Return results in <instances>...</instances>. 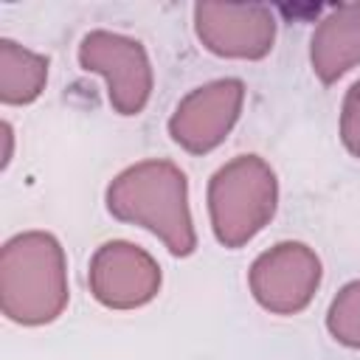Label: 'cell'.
<instances>
[{"label": "cell", "instance_id": "30bf717a", "mask_svg": "<svg viewBox=\"0 0 360 360\" xmlns=\"http://www.w3.org/2000/svg\"><path fill=\"white\" fill-rule=\"evenodd\" d=\"M48 82V56L22 48L20 42L0 39V101L20 107L42 96Z\"/></svg>", "mask_w": 360, "mask_h": 360}, {"label": "cell", "instance_id": "7c38bea8", "mask_svg": "<svg viewBox=\"0 0 360 360\" xmlns=\"http://www.w3.org/2000/svg\"><path fill=\"white\" fill-rule=\"evenodd\" d=\"M340 141L349 155L360 158V79L346 90L340 107Z\"/></svg>", "mask_w": 360, "mask_h": 360}, {"label": "cell", "instance_id": "5b68a950", "mask_svg": "<svg viewBox=\"0 0 360 360\" xmlns=\"http://www.w3.org/2000/svg\"><path fill=\"white\" fill-rule=\"evenodd\" d=\"M321 284V259L304 242H276L262 250L250 270L248 287L256 304L273 315H295L309 307Z\"/></svg>", "mask_w": 360, "mask_h": 360}, {"label": "cell", "instance_id": "8992f818", "mask_svg": "<svg viewBox=\"0 0 360 360\" xmlns=\"http://www.w3.org/2000/svg\"><path fill=\"white\" fill-rule=\"evenodd\" d=\"M242 104H245L242 79L225 76L205 82L188 90L177 101L169 118V135L180 149L191 155H208L228 138V132L239 121Z\"/></svg>", "mask_w": 360, "mask_h": 360}, {"label": "cell", "instance_id": "9c48e42d", "mask_svg": "<svg viewBox=\"0 0 360 360\" xmlns=\"http://www.w3.org/2000/svg\"><path fill=\"white\" fill-rule=\"evenodd\" d=\"M309 62L323 84L360 65V3H340L321 17L309 42Z\"/></svg>", "mask_w": 360, "mask_h": 360}, {"label": "cell", "instance_id": "7a4b0ae2", "mask_svg": "<svg viewBox=\"0 0 360 360\" xmlns=\"http://www.w3.org/2000/svg\"><path fill=\"white\" fill-rule=\"evenodd\" d=\"M68 259L48 231H22L0 250V309L22 326H45L68 307Z\"/></svg>", "mask_w": 360, "mask_h": 360}, {"label": "cell", "instance_id": "52a82bcc", "mask_svg": "<svg viewBox=\"0 0 360 360\" xmlns=\"http://www.w3.org/2000/svg\"><path fill=\"white\" fill-rule=\"evenodd\" d=\"M160 264L155 256L127 239H110L96 248L87 267L93 298L107 309H138L160 292Z\"/></svg>", "mask_w": 360, "mask_h": 360}, {"label": "cell", "instance_id": "ba28073f", "mask_svg": "<svg viewBox=\"0 0 360 360\" xmlns=\"http://www.w3.org/2000/svg\"><path fill=\"white\" fill-rule=\"evenodd\" d=\"M194 31L222 59H264L276 42V17L262 3H197Z\"/></svg>", "mask_w": 360, "mask_h": 360}, {"label": "cell", "instance_id": "3957f363", "mask_svg": "<svg viewBox=\"0 0 360 360\" xmlns=\"http://www.w3.org/2000/svg\"><path fill=\"white\" fill-rule=\"evenodd\" d=\"M208 217L219 245H248L276 214L278 180L259 155H236L208 180Z\"/></svg>", "mask_w": 360, "mask_h": 360}, {"label": "cell", "instance_id": "277c9868", "mask_svg": "<svg viewBox=\"0 0 360 360\" xmlns=\"http://www.w3.org/2000/svg\"><path fill=\"white\" fill-rule=\"evenodd\" d=\"M79 65L107 82V98L118 115H138L152 96V65L146 48L124 34L96 28L79 42Z\"/></svg>", "mask_w": 360, "mask_h": 360}, {"label": "cell", "instance_id": "6da1fadb", "mask_svg": "<svg viewBox=\"0 0 360 360\" xmlns=\"http://www.w3.org/2000/svg\"><path fill=\"white\" fill-rule=\"evenodd\" d=\"M107 211L152 231L172 256L197 250V231L188 211V180L172 160L149 158L118 172L107 186Z\"/></svg>", "mask_w": 360, "mask_h": 360}, {"label": "cell", "instance_id": "8fae6325", "mask_svg": "<svg viewBox=\"0 0 360 360\" xmlns=\"http://www.w3.org/2000/svg\"><path fill=\"white\" fill-rule=\"evenodd\" d=\"M326 329L340 346L360 349V278L338 290L326 312Z\"/></svg>", "mask_w": 360, "mask_h": 360}]
</instances>
